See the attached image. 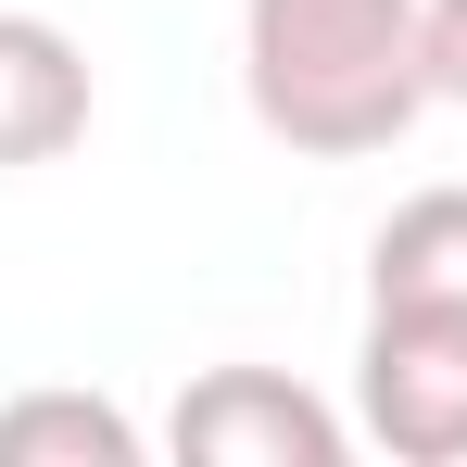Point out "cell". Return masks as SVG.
Masks as SVG:
<instances>
[{
    "instance_id": "8992f818",
    "label": "cell",
    "mask_w": 467,
    "mask_h": 467,
    "mask_svg": "<svg viewBox=\"0 0 467 467\" xmlns=\"http://www.w3.org/2000/svg\"><path fill=\"white\" fill-rule=\"evenodd\" d=\"M140 467V430L101 404V391H26V404H0V467Z\"/></svg>"
},
{
    "instance_id": "3957f363",
    "label": "cell",
    "mask_w": 467,
    "mask_h": 467,
    "mask_svg": "<svg viewBox=\"0 0 467 467\" xmlns=\"http://www.w3.org/2000/svg\"><path fill=\"white\" fill-rule=\"evenodd\" d=\"M164 442L190 467H341L354 455V417H328V404H316L304 379H278V367H215V379L177 391Z\"/></svg>"
},
{
    "instance_id": "52a82bcc",
    "label": "cell",
    "mask_w": 467,
    "mask_h": 467,
    "mask_svg": "<svg viewBox=\"0 0 467 467\" xmlns=\"http://www.w3.org/2000/svg\"><path fill=\"white\" fill-rule=\"evenodd\" d=\"M417 13H430V88L467 101V0H417Z\"/></svg>"
},
{
    "instance_id": "5b68a950",
    "label": "cell",
    "mask_w": 467,
    "mask_h": 467,
    "mask_svg": "<svg viewBox=\"0 0 467 467\" xmlns=\"http://www.w3.org/2000/svg\"><path fill=\"white\" fill-rule=\"evenodd\" d=\"M367 304L379 316H467V190H417V202L379 215Z\"/></svg>"
},
{
    "instance_id": "277c9868",
    "label": "cell",
    "mask_w": 467,
    "mask_h": 467,
    "mask_svg": "<svg viewBox=\"0 0 467 467\" xmlns=\"http://www.w3.org/2000/svg\"><path fill=\"white\" fill-rule=\"evenodd\" d=\"M88 140V51L51 13H0V177L64 164Z\"/></svg>"
},
{
    "instance_id": "7a4b0ae2",
    "label": "cell",
    "mask_w": 467,
    "mask_h": 467,
    "mask_svg": "<svg viewBox=\"0 0 467 467\" xmlns=\"http://www.w3.org/2000/svg\"><path fill=\"white\" fill-rule=\"evenodd\" d=\"M354 430L404 467H467V316H379L367 304Z\"/></svg>"
},
{
    "instance_id": "6da1fadb",
    "label": "cell",
    "mask_w": 467,
    "mask_h": 467,
    "mask_svg": "<svg viewBox=\"0 0 467 467\" xmlns=\"http://www.w3.org/2000/svg\"><path fill=\"white\" fill-rule=\"evenodd\" d=\"M240 88L253 127L316 164L391 152L430 88V13L417 0H240Z\"/></svg>"
}]
</instances>
